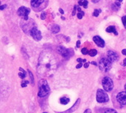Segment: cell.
<instances>
[{"mask_svg": "<svg viewBox=\"0 0 126 113\" xmlns=\"http://www.w3.org/2000/svg\"><path fill=\"white\" fill-rule=\"evenodd\" d=\"M124 67H126V58H125L124 60H123V64Z\"/></svg>", "mask_w": 126, "mask_h": 113, "instance_id": "obj_40", "label": "cell"}, {"mask_svg": "<svg viewBox=\"0 0 126 113\" xmlns=\"http://www.w3.org/2000/svg\"><path fill=\"white\" fill-rule=\"evenodd\" d=\"M114 106L117 109L123 108L126 106V91L114 92L112 94Z\"/></svg>", "mask_w": 126, "mask_h": 113, "instance_id": "obj_2", "label": "cell"}, {"mask_svg": "<svg viewBox=\"0 0 126 113\" xmlns=\"http://www.w3.org/2000/svg\"><path fill=\"white\" fill-rule=\"evenodd\" d=\"M78 12H80V11H81V9H80V7H78Z\"/></svg>", "mask_w": 126, "mask_h": 113, "instance_id": "obj_42", "label": "cell"}, {"mask_svg": "<svg viewBox=\"0 0 126 113\" xmlns=\"http://www.w3.org/2000/svg\"><path fill=\"white\" fill-rule=\"evenodd\" d=\"M88 4H89V2H88L87 0H83V6L85 8H87Z\"/></svg>", "mask_w": 126, "mask_h": 113, "instance_id": "obj_25", "label": "cell"}, {"mask_svg": "<svg viewBox=\"0 0 126 113\" xmlns=\"http://www.w3.org/2000/svg\"><path fill=\"white\" fill-rule=\"evenodd\" d=\"M79 1H83V0H79Z\"/></svg>", "mask_w": 126, "mask_h": 113, "instance_id": "obj_46", "label": "cell"}, {"mask_svg": "<svg viewBox=\"0 0 126 113\" xmlns=\"http://www.w3.org/2000/svg\"><path fill=\"white\" fill-rule=\"evenodd\" d=\"M82 66H83V63H79V64L76 66V68H77V69H80V68L82 67Z\"/></svg>", "mask_w": 126, "mask_h": 113, "instance_id": "obj_31", "label": "cell"}, {"mask_svg": "<svg viewBox=\"0 0 126 113\" xmlns=\"http://www.w3.org/2000/svg\"><path fill=\"white\" fill-rule=\"evenodd\" d=\"M51 31L52 33H58L60 31V27L58 24H54L51 28Z\"/></svg>", "mask_w": 126, "mask_h": 113, "instance_id": "obj_16", "label": "cell"}, {"mask_svg": "<svg viewBox=\"0 0 126 113\" xmlns=\"http://www.w3.org/2000/svg\"><path fill=\"white\" fill-rule=\"evenodd\" d=\"M78 4H79L80 6H83V1H78Z\"/></svg>", "mask_w": 126, "mask_h": 113, "instance_id": "obj_41", "label": "cell"}, {"mask_svg": "<svg viewBox=\"0 0 126 113\" xmlns=\"http://www.w3.org/2000/svg\"><path fill=\"white\" fill-rule=\"evenodd\" d=\"M100 13H101V10L100 9H95L94 13H93V16H95V17H97L100 15Z\"/></svg>", "mask_w": 126, "mask_h": 113, "instance_id": "obj_20", "label": "cell"}, {"mask_svg": "<svg viewBox=\"0 0 126 113\" xmlns=\"http://www.w3.org/2000/svg\"><path fill=\"white\" fill-rule=\"evenodd\" d=\"M99 68L101 71L106 73L109 72L112 67V63L108 59V58H103L100 60L98 63Z\"/></svg>", "mask_w": 126, "mask_h": 113, "instance_id": "obj_4", "label": "cell"}, {"mask_svg": "<svg viewBox=\"0 0 126 113\" xmlns=\"http://www.w3.org/2000/svg\"><path fill=\"white\" fill-rule=\"evenodd\" d=\"M57 69V61L55 56L50 51L44 50L40 54L37 73L40 76L49 77L54 74Z\"/></svg>", "mask_w": 126, "mask_h": 113, "instance_id": "obj_1", "label": "cell"}, {"mask_svg": "<svg viewBox=\"0 0 126 113\" xmlns=\"http://www.w3.org/2000/svg\"><path fill=\"white\" fill-rule=\"evenodd\" d=\"M77 61L79 62V63H86V59H82V58H78L77 59Z\"/></svg>", "mask_w": 126, "mask_h": 113, "instance_id": "obj_28", "label": "cell"}, {"mask_svg": "<svg viewBox=\"0 0 126 113\" xmlns=\"http://www.w3.org/2000/svg\"><path fill=\"white\" fill-rule=\"evenodd\" d=\"M72 50L70 49H66V47H64L63 46H58L57 47V51L63 57V58H68L71 56V53H70V51Z\"/></svg>", "mask_w": 126, "mask_h": 113, "instance_id": "obj_9", "label": "cell"}, {"mask_svg": "<svg viewBox=\"0 0 126 113\" xmlns=\"http://www.w3.org/2000/svg\"><path fill=\"white\" fill-rule=\"evenodd\" d=\"M30 13V9L26 7H21L18 8L17 13L19 16L22 17L25 21L28 20V15Z\"/></svg>", "mask_w": 126, "mask_h": 113, "instance_id": "obj_7", "label": "cell"}, {"mask_svg": "<svg viewBox=\"0 0 126 113\" xmlns=\"http://www.w3.org/2000/svg\"><path fill=\"white\" fill-rule=\"evenodd\" d=\"M46 13L45 12H42L41 13V19H42V20H44V19H46Z\"/></svg>", "mask_w": 126, "mask_h": 113, "instance_id": "obj_26", "label": "cell"}, {"mask_svg": "<svg viewBox=\"0 0 126 113\" xmlns=\"http://www.w3.org/2000/svg\"><path fill=\"white\" fill-rule=\"evenodd\" d=\"M27 84H29V81H22V83H21V87H26Z\"/></svg>", "mask_w": 126, "mask_h": 113, "instance_id": "obj_27", "label": "cell"}, {"mask_svg": "<svg viewBox=\"0 0 126 113\" xmlns=\"http://www.w3.org/2000/svg\"><path fill=\"white\" fill-rule=\"evenodd\" d=\"M28 73H29L30 77L31 78V82H32V84H33V82H34V78H33V75H32V73H31V71H30V70H28Z\"/></svg>", "mask_w": 126, "mask_h": 113, "instance_id": "obj_24", "label": "cell"}, {"mask_svg": "<svg viewBox=\"0 0 126 113\" xmlns=\"http://www.w3.org/2000/svg\"><path fill=\"white\" fill-rule=\"evenodd\" d=\"M107 58L112 63V62H116L118 61L119 56L116 52L112 51V50H109L107 52Z\"/></svg>", "mask_w": 126, "mask_h": 113, "instance_id": "obj_11", "label": "cell"}, {"mask_svg": "<svg viewBox=\"0 0 126 113\" xmlns=\"http://www.w3.org/2000/svg\"><path fill=\"white\" fill-rule=\"evenodd\" d=\"M81 53H82L83 55H87V54H89V50H88L87 48L84 47V48H83L81 50Z\"/></svg>", "mask_w": 126, "mask_h": 113, "instance_id": "obj_22", "label": "cell"}, {"mask_svg": "<svg viewBox=\"0 0 126 113\" xmlns=\"http://www.w3.org/2000/svg\"><path fill=\"white\" fill-rule=\"evenodd\" d=\"M96 100L100 104H106L109 101V97L106 91L101 89H98L97 91Z\"/></svg>", "mask_w": 126, "mask_h": 113, "instance_id": "obj_5", "label": "cell"}, {"mask_svg": "<svg viewBox=\"0 0 126 113\" xmlns=\"http://www.w3.org/2000/svg\"></svg>", "mask_w": 126, "mask_h": 113, "instance_id": "obj_47", "label": "cell"}, {"mask_svg": "<svg viewBox=\"0 0 126 113\" xmlns=\"http://www.w3.org/2000/svg\"><path fill=\"white\" fill-rule=\"evenodd\" d=\"M100 113H118L115 110L111 109V108H105L102 109Z\"/></svg>", "mask_w": 126, "mask_h": 113, "instance_id": "obj_15", "label": "cell"}, {"mask_svg": "<svg viewBox=\"0 0 126 113\" xmlns=\"http://www.w3.org/2000/svg\"><path fill=\"white\" fill-rule=\"evenodd\" d=\"M122 21H123V24L125 28L126 29V16H124L122 17Z\"/></svg>", "mask_w": 126, "mask_h": 113, "instance_id": "obj_23", "label": "cell"}, {"mask_svg": "<svg viewBox=\"0 0 126 113\" xmlns=\"http://www.w3.org/2000/svg\"><path fill=\"white\" fill-rule=\"evenodd\" d=\"M76 10H77V6L75 5V7H74V10H73V11H72V15L74 16L75 15V13H76Z\"/></svg>", "mask_w": 126, "mask_h": 113, "instance_id": "obj_29", "label": "cell"}, {"mask_svg": "<svg viewBox=\"0 0 126 113\" xmlns=\"http://www.w3.org/2000/svg\"><path fill=\"white\" fill-rule=\"evenodd\" d=\"M122 53H123V55H124V56H126V49H124V50H122Z\"/></svg>", "mask_w": 126, "mask_h": 113, "instance_id": "obj_35", "label": "cell"}, {"mask_svg": "<svg viewBox=\"0 0 126 113\" xmlns=\"http://www.w3.org/2000/svg\"><path fill=\"white\" fill-rule=\"evenodd\" d=\"M102 85H103L104 91H106V92H111L114 89V82H113L112 79L108 76L104 77L103 78Z\"/></svg>", "mask_w": 126, "mask_h": 113, "instance_id": "obj_6", "label": "cell"}, {"mask_svg": "<svg viewBox=\"0 0 126 113\" xmlns=\"http://www.w3.org/2000/svg\"><path fill=\"white\" fill-rule=\"evenodd\" d=\"M80 99H78L77 101H76V103L75 104V105L72 107V108H70L69 110H66V111H65V112H63V113H73L74 111H75L77 109H78V106H79V104H80Z\"/></svg>", "mask_w": 126, "mask_h": 113, "instance_id": "obj_13", "label": "cell"}, {"mask_svg": "<svg viewBox=\"0 0 126 113\" xmlns=\"http://www.w3.org/2000/svg\"><path fill=\"white\" fill-rule=\"evenodd\" d=\"M80 41L78 40V41H77V43H76V47L78 48V47H80Z\"/></svg>", "mask_w": 126, "mask_h": 113, "instance_id": "obj_34", "label": "cell"}, {"mask_svg": "<svg viewBox=\"0 0 126 113\" xmlns=\"http://www.w3.org/2000/svg\"><path fill=\"white\" fill-rule=\"evenodd\" d=\"M38 97L40 98H44L45 96H47L49 91H50V89H49V87L47 84V81L44 79H41L38 82Z\"/></svg>", "mask_w": 126, "mask_h": 113, "instance_id": "obj_3", "label": "cell"}, {"mask_svg": "<svg viewBox=\"0 0 126 113\" xmlns=\"http://www.w3.org/2000/svg\"><path fill=\"white\" fill-rule=\"evenodd\" d=\"M19 70L21 72V73H18V75H19V77L21 78H24L25 77H26V72L22 69V68H19Z\"/></svg>", "mask_w": 126, "mask_h": 113, "instance_id": "obj_18", "label": "cell"}, {"mask_svg": "<svg viewBox=\"0 0 126 113\" xmlns=\"http://www.w3.org/2000/svg\"><path fill=\"white\" fill-rule=\"evenodd\" d=\"M0 3H1V1H0Z\"/></svg>", "mask_w": 126, "mask_h": 113, "instance_id": "obj_48", "label": "cell"}, {"mask_svg": "<svg viewBox=\"0 0 126 113\" xmlns=\"http://www.w3.org/2000/svg\"><path fill=\"white\" fill-rule=\"evenodd\" d=\"M123 1V0H119V2H122Z\"/></svg>", "mask_w": 126, "mask_h": 113, "instance_id": "obj_45", "label": "cell"}, {"mask_svg": "<svg viewBox=\"0 0 126 113\" xmlns=\"http://www.w3.org/2000/svg\"><path fill=\"white\" fill-rule=\"evenodd\" d=\"M92 1L93 3H94V4H96V3H97V2H99V1H100V0H92Z\"/></svg>", "mask_w": 126, "mask_h": 113, "instance_id": "obj_38", "label": "cell"}, {"mask_svg": "<svg viewBox=\"0 0 126 113\" xmlns=\"http://www.w3.org/2000/svg\"><path fill=\"white\" fill-rule=\"evenodd\" d=\"M106 31L107 32V33H113L114 35H116V36H117L118 35V32L117 31V30H116V27H115V26H109V27H108L106 29Z\"/></svg>", "mask_w": 126, "mask_h": 113, "instance_id": "obj_14", "label": "cell"}, {"mask_svg": "<svg viewBox=\"0 0 126 113\" xmlns=\"http://www.w3.org/2000/svg\"><path fill=\"white\" fill-rule=\"evenodd\" d=\"M84 14H85V13H84V12L81 10L80 12H79V13H78L77 16H78V18L79 19H81L83 18V16H84Z\"/></svg>", "mask_w": 126, "mask_h": 113, "instance_id": "obj_21", "label": "cell"}, {"mask_svg": "<svg viewBox=\"0 0 126 113\" xmlns=\"http://www.w3.org/2000/svg\"><path fill=\"white\" fill-rule=\"evenodd\" d=\"M97 54V51L95 49H92V50H91L90 51H89V55L90 56H92V57L96 56Z\"/></svg>", "mask_w": 126, "mask_h": 113, "instance_id": "obj_19", "label": "cell"}, {"mask_svg": "<svg viewBox=\"0 0 126 113\" xmlns=\"http://www.w3.org/2000/svg\"><path fill=\"white\" fill-rule=\"evenodd\" d=\"M59 12H60L61 14H63V13H64V11H63V9H61V8H59Z\"/></svg>", "mask_w": 126, "mask_h": 113, "instance_id": "obj_37", "label": "cell"}, {"mask_svg": "<svg viewBox=\"0 0 126 113\" xmlns=\"http://www.w3.org/2000/svg\"><path fill=\"white\" fill-rule=\"evenodd\" d=\"M90 64H93V65H95V66H97V64L95 61H92Z\"/></svg>", "mask_w": 126, "mask_h": 113, "instance_id": "obj_39", "label": "cell"}, {"mask_svg": "<svg viewBox=\"0 0 126 113\" xmlns=\"http://www.w3.org/2000/svg\"><path fill=\"white\" fill-rule=\"evenodd\" d=\"M30 35L33 38V39H35V41H40L42 38V36H41V33L40 32V30L36 27H34L32 28V30L30 32Z\"/></svg>", "mask_w": 126, "mask_h": 113, "instance_id": "obj_10", "label": "cell"}, {"mask_svg": "<svg viewBox=\"0 0 126 113\" xmlns=\"http://www.w3.org/2000/svg\"><path fill=\"white\" fill-rule=\"evenodd\" d=\"M5 7H7V4H3V5H0V10H3Z\"/></svg>", "mask_w": 126, "mask_h": 113, "instance_id": "obj_32", "label": "cell"}, {"mask_svg": "<svg viewBox=\"0 0 126 113\" xmlns=\"http://www.w3.org/2000/svg\"><path fill=\"white\" fill-rule=\"evenodd\" d=\"M114 4L117 7H120V6H121V4H120V2H119V1H116L115 3H114Z\"/></svg>", "mask_w": 126, "mask_h": 113, "instance_id": "obj_30", "label": "cell"}, {"mask_svg": "<svg viewBox=\"0 0 126 113\" xmlns=\"http://www.w3.org/2000/svg\"><path fill=\"white\" fill-rule=\"evenodd\" d=\"M125 91H126V84H125Z\"/></svg>", "mask_w": 126, "mask_h": 113, "instance_id": "obj_44", "label": "cell"}, {"mask_svg": "<svg viewBox=\"0 0 126 113\" xmlns=\"http://www.w3.org/2000/svg\"><path fill=\"white\" fill-rule=\"evenodd\" d=\"M60 102L61 104L63 105H66L69 102V98H66V97H63L60 99Z\"/></svg>", "mask_w": 126, "mask_h": 113, "instance_id": "obj_17", "label": "cell"}, {"mask_svg": "<svg viewBox=\"0 0 126 113\" xmlns=\"http://www.w3.org/2000/svg\"><path fill=\"white\" fill-rule=\"evenodd\" d=\"M89 64H90V63H89V62H86V63L84 64L83 67H84L85 68H88V67H89Z\"/></svg>", "mask_w": 126, "mask_h": 113, "instance_id": "obj_33", "label": "cell"}, {"mask_svg": "<svg viewBox=\"0 0 126 113\" xmlns=\"http://www.w3.org/2000/svg\"><path fill=\"white\" fill-rule=\"evenodd\" d=\"M61 19H62L63 20H65V18H64L63 16H61Z\"/></svg>", "mask_w": 126, "mask_h": 113, "instance_id": "obj_43", "label": "cell"}, {"mask_svg": "<svg viewBox=\"0 0 126 113\" xmlns=\"http://www.w3.org/2000/svg\"><path fill=\"white\" fill-rule=\"evenodd\" d=\"M44 4L47 5V0H31V6L35 10H36L35 11H39L42 10L41 5Z\"/></svg>", "mask_w": 126, "mask_h": 113, "instance_id": "obj_8", "label": "cell"}, {"mask_svg": "<svg viewBox=\"0 0 126 113\" xmlns=\"http://www.w3.org/2000/svg\"><path fill=\"white\" fill-rule=\"evenodd\" d=\"M84 113H92V110H89V109H88V110H86L84 112Z\"/></svg>", "mask_w": 126, "mask_h": 113, "instance_id": "obj_36", "label": "cell"}, {"mask_svg": "<svg viewBox=\"0 0 126 113\" xmlns=\"http://www.w3.org/2000/svg\"><path fill=\"white\" fill-rule=\"evenodd\" d=\"M93 41L94 43L100 47H105V41L104 40L99 36H95L93 37Z\"/></svg>", "mask_w": 126, "mask_h": 113, "instance_id": "obj_12", "label": "cell"}]
</instances>
